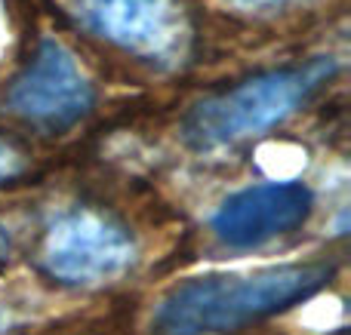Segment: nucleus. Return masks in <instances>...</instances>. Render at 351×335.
<instances>
[{"instance_id": "nucleus-1", "label": "nucleus", "mask_w": 351, "mask_h": 335, "mask_svg": "<svg viewBox=\"0 0 351 335\" xmlns=\"http://www.w3.org/2000/svg\"><path fill=\"white\" fill-rule=\"evenodd\" d=\"M333 277L324 262L204 274L173 286L154 311V335H222L311 299Z\"/></svg>"}, {"instance_id": "nucleus-2", "label": "nucleus", "mask_w": 351, "mask_h": 335, "mask_svg": "<svg viewBox=\"0 0 351 335\" xmlns=\"http://www.w3.org/2000/svg\"><path fill=\"white\" fill-rule=\"evenodd\" d=\"M336 74V59L321 55L296 68H280L237 83L194 105L182 123V139L194 151H219L243 139L268 133L311 102L317 90Z\"/></svg>"}, {"instance_id": "nucleus-3", "label": "nucleus", "mask_w": 351, "mask_h": 335, "mask_svg": "<svg viewBox=\"0 0 351 335\" xmlns=\"http://www.w3.org/2000/svg\"><path fill=\"white\" fill-rule=\"evenodd\" d=\"M43 268L71 286H99L123 277L136 262V243L117 222L96 209L56 219L43 240Z\"/></svg>"}, {"instance_id": "nucleus-4", "label": "nucleus", "mask_w": 351, "mask_h": 335, "mask_svg": "<svg viewBox=\"0 0 351 335\" xmlns=\"http://www.w3.org/2000/svg\"><path fill=\"white\" fill-rule=\"evenodd\" d=\"M96 90L74 53L59 40H43L34 59L6 90V108L25 123L59 133L90 114Z\"/></svg>"}, {"instance_id": "nucleus-5", "label": "nucleus", "mask_w": 351, "mask_h": 335, "mask_svg": "<svg viewBox=\"0 0 351 335\" xmlns=\"http://www.w3.org/2000/svg\"><path fill=\"white\" fill-rule=\"evenodd\" d=\"M77 16L96 37L145 62H173L188 37L179 0H77Z\"/></svg>"}, {"instance_id": "nucleus-6", "label": "nucleus", "mask_w": 351, "mask_h": 335, "mask_svg": "<svg viewBox=\"0 0 351 335\" xmlns=\"http://www.w3.org/2000/svg\"><path fill=\"white\" fill-rule=\"evenodd\" d=\"M315 213V194L302 182H262L228 194L213 213L210 228L231 250H253L293 234Z\"/></svg>"}, {"instance_id": "nucleus-7", "label": "nucleus", "mask_w": 351, "mask_h": 335, "mask_svg": "<svg viewBox=\"0 0 351 335\" xmlns=\"http://www.w3.org/2000/svg\"><path fill=\"white\" fill-rule=\"evenodd\" d=\"M19 170H22V157H19L10 145H3V142H0V182L12 178Z\"/></svg>"}, {"instance_id": "nucleus-8", "label": "nucleus", "mask_w": 351, "mask_h": 335, "mask_svg": "<svg viewBox=\"0 0 351 335\" xmlns=\"http://www.w3.org/2000/svg\"><path fill=\"white\" fill-rule=\"evenodd\" d=\"M228 3L241 6V10H274V6H284L287 0H228Z\"/></svg>"}, {"instance_id": "nucleus-9", "label": "nucleus", "mask_w": 351, "mask_h": 335, "mask_svg": "<svg viewBox=\"0 0 351 335\" xmlns=\"http://www.w3.org/2000/svg\"><path fill=\"white\" fill-rule=\"evenodd\" d=\"M10 237H6V231L3 228H0V271L6 268V262H10Z\"/></svg>"}, {"instance_id": "nucleus-10", "label": "nucleus", "mask_w": 351, "mask_h": 335, "mask_svg": "<svg viewBox=\"0 0 351 335\" xmlns=\"http://www.w3.org/2000/svg\"><path fill=\"white\" fill-rule=\"evenodd\" d=\"M6 326H10V314H6V311H3V308H0V332H3V330H6Z\"/></svg>"}]
</instances>
